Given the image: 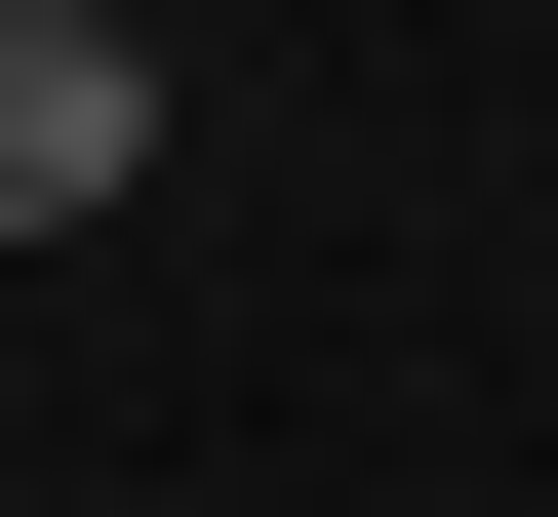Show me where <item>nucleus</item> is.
<instances>
[{
	"instance_id": "nucleus-1",
	"label": "nucleus",
	"mask_w": 558,
	"mask_h": 517,
	"mask_svg": "<svg viewBox=\"0 0 558 517\" xmlns=\"http://www.w3.org/2000/svg\"><path fill=\"white\" fill-rule=\"evenodd\" d=\"M81 199H160V40L120 0H0V239H81Z\"/></svg>"
}]
</instances>
